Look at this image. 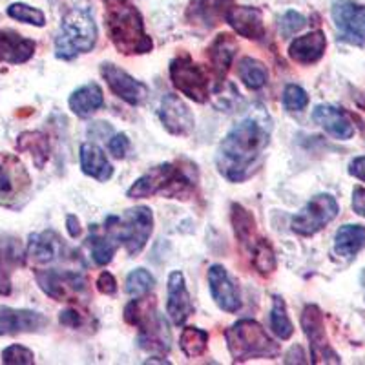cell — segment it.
<instances>
[{
  "label": "cell",
  "mask_w": 365,
  "mask_h": 365,
  "mask_svg": "<svg viewBox=\"0 0 365 365\" xmlns=\"http://www.w3.org/2000/svg\"><path fill=\"white\" fill-rule=\"evenodd\" d=\"M97 31L93 11L88 8H71L61 21L55 37V57L61 61H73L79 55L96 48Z\"/></svg>",
  "instance_id": "5b68a950"
},
{
  "label": "cell",
  "mask_w": 365,
  "mask_h": 365,
  "mask_svg": "<svg viewBox=\"0 0 365 365\" xmlns=\"http://www.w3.org/2000/svg\"><path fill=\"white\" fill-rule=\"evenodd\" d=\"M81 170L97 181H108L113 175V166L108 161L104 150L93 143H84L81 146Z\"/></svg>",
  "instance_id": "d4e9b609"
},
{
  "label": "cell",
  "mask_w": 365,
  "mask_h": 365,
  "mask_svg": "<svg viewBox=\"0 0 365 365\" xmlns=\"http://www.w3.org/2000/svg\"><path fill=\"white\" fill-rule=\"evenodd\" d=\"M309 96L307 91L303 90L298 84H289L283 91V108L287 112H302L307 108Z\"/></svg>",
  "instance_id": "74e56055"
},
{
  "label": "cell",
  "mask_w": 365,
  "mask_h": 365,
  "mask_svg": "<svg viewBox=\"0 0 365 365\" xmlns=\"http://www.w3.org/2000/svg\"><path fill=\"white\" fill-rule=\"evenodd\" d=\"M86 241L88 247H90L91 257H93L96 265L99 267L108 265L113 259V256H115L117 249H119V243H117L106 230L99 232L97 225L90 227V237H88Z\"/></svg>",
  "instance_id": "f546056e"
},
{
  "label": "cell",
  "mask_w": 365,
  "mask_h": 365,
  "mask_svg": "<svg viewBox=\"0 0 365 365\" xmlns=\"http://www.w3.org/2000/svg\"><path fill=\"white\" fill-rule=\"evenodd\" d=\"M230 8H232V0H192L188 19L210 29L223 21Z\"/></svg>",
  "instance_id": "484cf974"
},
{
  "label": "cell",
  "mask_w": 365,
  "mask_h": 365,
  "mask_svg": "<svg viewBox=\"0 0 365 365\" xmlns=\"http://www.w3.org/2000/svg\"><path fill=\"white\" fill-rule=\"evenodd\" d=\"M6 13H8V17H11L13 21L37 26V28H44L46 26L44 11H41L38 8H34V6L24 4V2H15V4L9 6Z\"/></svg>",
  "instance_id": "8d00e7d4"
},
{
  "label": "cell",
  "mask_w": 365,
  "mask_h": 365,
  "mask_svg": "<svg viewBox=\"0 0 365 365\" xmlns=\"http://www.w3.org/2000/svg\"><path fill=\"white\" fill-rule=\"evenodd\" d=\"M126 324L139 329L137 344L146 353L166 354L172 347V334L166 319L155 309V299L148 296L135 298L125 307Z\"/></svg>",
  "instance_id": "277c9868"
},
{
  "label": "cell",
  "mask_w": 365,
  "mask_h": 365,
  "mask_svg": "<svg viewBox=\"0 0 365 365\" xmlns=\"http://www.w3.org/2000/svg\"><path fill=\"white\" fill-rule=\"evenodd\" d=\"M26 257L28 254L17 237H0V296L11 294V272L24 265Z\"/></svg>",
  "instance_id": "d6986e66"
},
{
  "label": "cell",
  "mask_w": 365,
  "mask_h": 365,
  "mask_svg": "<svg viewBox=\"0 0 365 365\" xmlns=\"http://www.w3.org/2000/svg\"><path fill=\"white\" fill-rule=\"evenodd\" d=\"M338 212H340L338 201L334 200L331 194L314 195V197H311V201L292 217V232L305 237L314 236L319 230H324L331 221L336 220Z\"/></svg>",
  "instance_id": "9c48e42d"
},
{
  "label": "cell",
  "mask_w": 365,
  "mask_h": 365,
  "mask_svg": "<svg viewBox=\"0 0 365 365\" xmlns=\"http://www.w3.org/2000/svg\"><path fill=\"white\" fill-rule=\"evenodd\" d=\"M305 24H307V19L303 17L302 13L292 11V9L291 11H287L282 17V21H279V31H282V37L283 38L294 37L298 31H302V29L305 28Z\"/></svg>",
  "instance_id": "60d3db41"
},
{
  "label": "cell",
  "mask_w": 365,
  "mask_h": 365,
  "mask_svg": "<svg viewBox=\"0 0 365 365\" xmlns=\"http://www.w3.org/2000/svg\"><path fill=\"white\" fill-rule=\"evenodd\" d=\"M11 166L0 161V205H6L8 200H15L19 194V188L15 185L17 178H13V172L9 170Z\"/></svg>",
  "instance_id": "ab89813d"
},
{
  "label": "cell",
  "mask_w": 365,
  "mask_h": 365,
  "mask_svg": "<svg viewBox=\"0 0 365 365\" xmlns=\"http://www.w3.org/2000/svg\"><path fill=\"white\" fill-rule=\"evenodd\" d=\"M208 345V332L197 327H185L179 338V347L188 358H197L205 354Z\"/></svg>",
  "instance_id": "836d02e7"
},
{
  "label": "cell",
  "mask_w": 365,
  "mask_h": 365,
  "mask_svg": "<svg viewBox=\"0 0 365 365\" xmlns=\"http://www.w3.org/2000/svg\"><path fill=\"white\" fill-rule=\"evenodd\" d=\"M66 227H68V234H70L71 237H79L81 236V223L79 220H77V216H73V214H70V216H66Z\"/></svg>",
  "instance_id": "7dc6e473"
},
{
  "label": "cell",
  "mask_w": 365,
  "mask_h": 365,
  "mask_svg": "<svg viewBox=\"0 0 365 365\" xmlns=\"http://www.w3.org/2000/svg\"><path fill=\"white\" fill-rule=\"evenodd\" d=\"M104 230L125 247L130 257L143 252L154 230V214L148 207H135L126 210L123 216H110L104 221Z\"/></svg>",
  "instance_id": "52a82bcc"
},
{
  "label": "cell",
  "mask_w": 365,
  "mask_h": 365,
  "mask_svg": "<svg viewBox=\"0 0 365 365\" xmlns=\"http://www.w3.org/2000/svg\"><path fill=\"white\" fill-rule=\"evenodd\" d=\"M270 329L279 340H289L294 334V325L287 314V303L282 296H274L272 309H270Z\"/></svg>",
  "instance_id": "d6a6232c"
},
{
  "label": "cell",
  "mask_w": 365,
  "mask_h": 365,
  "mask_svg": "<svg viewBox=\"0 0 365 365\" xmlns=\"http://www.w3.org/2000/svg\"><path fill=\"white\" fill-rule=\"evenodd\" d=\"M225 21L237 35L249 41H262L265 37L262 9L250 8V6H232L225 15Z\"/></svg>",
  "instance_id": "ac0fdd59"
},
{
  "label": "cell",
  "mask_w": 365,
  "mask_h": 365,
  "mask_svg": "<svg viewBox=\"0 0 365 365\" xmlns=\"http://www.w3.org/2000/svg\"><path fill=\"white\" fill-rule=\"evenodd\" d=\"M37 44L28 37H22L15 29H0V63L24 64L35 55Z\"/></svg>",
  "instance_id": "44dd1931"
},
{
  "label": "cell",
  "mask_w": 365,
  "mask_h": 365,
  "mask_svg": "<svg viewBox=\"0 0 365 365\" xmlns=\"http://www.w3.org/2000/svg\"><path fill=\"white\" fill-rule=\"evenodd\" d=\"M353 210L358 216L365 217V188L356 187L353 190Z\"/></svg>",
  "instance_id": "f6af8a7d"
},
{
  "label": "cell",
  "mask_w": 365,
  "mask_h": 365,
  "mask_svg": "<svg viewBox=\"0 0 365 365\" xmlns=\"http://www.w3.org/2000/svg\"><path fill=\"white\" fill-rule=\"evenodd\" d=\"M108 150L113 158L117 159L126 158V154H128V150H130L128 135H126V133H115V135L108 141Z\"/></svg>",
  "instance_id": "b9f144b4"
},
{
  "label": "cell",
  "mask_w": 365,
  "mask_h": 365,
  "mask_svg": "<svg viewBox=\"0 0 365 365\" xmlns=\"http://www.w3.org/2000/svg\"><path fill=\"white\" fill-rule=\"evenodd\" d=\"M237 75H240L241 83L245 84L249 90H259L269 81V71H267L265 64L252 57L241 58L240 64H237Z\"/></svg>",
  "instance_id": "1f68e13d"
},
{
  "label": "cell",
  "mask_w": 365,
  "mask_h": 365,
  "mask_svg": "<svg viewBox=\"0 0 365 365\" xmlns=\"http://www.w3.org/2000/svg\"><path fill=\"white\" fill-rule=\"evenodd\" d=\"M166 312L170 316L174 325H185L188 318L194 314V303H192L190 292L185 283V276L179 270L168 276V287H166Z\"/></svg>",
  "instance_id": "2e32d148"
},
{
  "label": "cell",
  "mask_w": 365,
  "mask_h": 365,
  "mask_svg": "<svg viewBox=\"0 0 365 365\" xmlns=\"http://www.w3.org/2000/svg\"><path fill=\"white\" fill-rule=\"evenodd\" d=\"M349 174L365 182V155L351 161V165H349Z\"/></svg>",
  "instance_id": "bcb514c9"
},
{
  "label": "cell",
  "mask_w": 365,
  "mask_h": 365,
  "mask_svg": "<svg viewBox=\"0 0 365 365\" xmlns=\"http://www.w3.org/2000/svg\"><path fill=\"white\" fill-rule=\"evenodd\" d=\"M41 291L55 302H73L88 291V282L81 272L73 270L41 269L35 270Z\"/></svg>",
  "instance_id": "30bf717a"
},
{
  "label": "cell",
  "mask_w": 365,
  "mask_h": 365,
  "mask_svg": "<svg viewBox=\"0 0 365 365\" xmlns=\"http://www.w3.org/2000/svg\"><path fill=\"white\" fill-rule=\"evenodd\" d=\"M58 319H61V324L71 329H77L83 324V318H81V314L75 311V309H66V311H63L58 314Z\"/></svg>",
  "instance_id": "ee69618b"
},
{
  "label": "cell",
  "mask_w": 365,
  "mask_h": 365,
  "mask_svg": "<svg viewBox=\"0 0 365 365\" xmlns=\"http://www.w3.org/2000/svg\"><path fill=\"white\" fill-rule=\"evenodd\" d=\"M104 21L110 41L123 55H145L152 51L154 42L145 31L141 11L130 0H103Z\"/></svg>",
  "instance_id": "7a4b0ae2"
},
{
  "label": "cell",
  "mask_w": 365,
  "mask_h": 365,
  "mask_svg": "<svg viewBox=\"0 0 365 365\" xmlns=\"http://www.w3.org/2000/svg\"><path fill=\"white\" fill-rule=\"evenodd\" d=\"M365 247L364 225H344L334 236V252L340 257L351 259Z\"/></svg>",
  "instance_id": "f1b7e54d"
},
{
  "label": "cell",
  "mask_w": 365,
  "mask_h": 365,
  "mask_svg": "<svg viewBox=\"0 0 365 365\" xmlns=\"http://www.w3.org/2000/svg\"><path fill=\"white\" fill-rule=\"evenodd\" d=\"M170 79L172 84L181 91L182 96L194 103H207L210 93V81L208 73L192 61L188 53H181L170 63Z\"/></svg>",
  "instance_id": "ba28073f"
},
{
  "label": "cell",
  "mask_w": 365,
  "mask_h": 365,
  "mask_svg": "<svg viewBox=\"0 0 365 365\" xmlns=\"http://www.w3.org/2000/svg\"><path fill=\"white\" fill-rule=\"evenodd\" d=\"M101 75L106 81L110 90L130 106H139L148 97V86L141 81H137L135 77H132L128 71H125L117 64L103 63L101 64Z\"/></svg>",
  "instance_id": "4fadbf2b"
},
{
  "label": "cell",
  "mask_w": 365,
  "mask_h": 365,
  "mask_svg": "<svg viewBox=\"0 0 365 365\" xmlns=\"http://www.w3.org/2000/svg\"><path fill=\"white\" fill-rule=\"evenodd\" d=\"M155 278L146 269H135L128 274L126 278V294L132 298H141V296H148L154 291Z\"/></svg>",
  "instance_id": "d590c367"
},
{
  "label": "cell",
  "mask_w": 365,
  "mask_h": 365,
  "mask_svg": "<svg viewBox=\"0 0 365 365\" xmlns=\"http://www.w3.org/2000/svg\"><path fill=\"white\" fill-rule=\"evenodd\" d=\"M325 48H327V38L324 31H311L291 42L289 57L299 64H316L325 55Z\"/></svg>",
  "instance_id": "603a6c76"
},
{
  "label": "cell",
  "mask_w": 365,
  "mask_h": 365,
  "mask_svg": "<svg viewBox=\"0 0 365 365\" xmlns=\"http://www.w3.org/2000/svg\"><path fill=\"white\" fill-rule=\"evenodd\" d=\"M252 265L262 276H270L276 270V256L267 240H257L252 247Z\"/></svg>",
  "instance_id": "e575fe53"
},
{
  "label": "cell",
  "mask_w": 365,
  "mask_h": 365,
  "mask_svg": "<svg viewBox=\"0 0 365 365\" xmlns=\"http://www.w3.org/2000/svg\"><path fill=\"white\" fill-rule=\"evenodd\" d=\"M159 119H161L166 132L172 133V135L187 137L195 128L194 113L185 104V101L174 93H166L163 97L161 106H159Z\"/></svg>",
  "instance_id": "9a60e30c"
},
{
  "label": "cell",
  "mask_w": 365,
  "mask_h": 365,
  "mask_svg": "<svg viewBox=\"0 0 365 365\" xmlns=\"http://www.w3.org/2000/svg\"><path fill=\"white\" fill-rule=\"evenodd\" d=\"M197 185V175L188 174L179 163H163V165L150 168L146 174L133 182L126 195L130 200H145L152 195H165V197H187L194 192Z\"/></svg>",
  "instance_id": "3957f363"
},
{
  "label": "cell",
  "mask_w": 365,
  "mask_h": 365,
  "mask_svg": "<svg viewBox=\"0 0 365 365\" xmlns=\"http://www.w3.org/2000/svg\"><path fill=\"white\" fill-rule=\"evenodd\" d=\"M272 123L267 113L249 115L230 128L217 148V170L225 179L241 182L259 168L270 143Z\"/></svg>",
  "instance_id": "6da1fadb"
},
{
  "label": "cell",
  "mask_w": 365,
  "mask_h": 365,
  "mask_svg": "<svg viewBox=\"0 0 365 365\" xmlns=\"http://www.w3.org/2000/svg\"><path fill=\"white\" fill-rule=\"evenodd\" d=\"M237 51V42L234 41V37L230 34H221L214 38L210 46H208L207 55L208 61H210V70L212 73L216 75V79L223 81L225 75L228 73L230 66H232V61L236 57Z\"/></svg>",
  "instance_id": "cb8c5ba5"
},
{
  "label": "cell",
  "mask_w": 365,
  "mask_h": 365,
  "mask_svg": "<svg viewBox=\"0 0 365 365\" xmlns=\"http://www.w3.org/2000/svg\"><path fill=\"white\" fill-rule=\"evenodd\" d=\"M17 150L22 154H29L34 159L35 168L42 170L50 159V141L44 132L31 130V132H22L17 137Z\"/></svg>",
  "instance_id": "83f0119b"
},
{
  "label": "cell",
  "mask_w": 365,
  "mask_h": 365,
  "mask_svg": "<svg viewBox=\"0 0 365 365\" xmlns=\"http://www.w3.org/2000/svg\"><path fill=\"white\" fill-rule=\"evenodd\" d=\"M302 327L311 347L312 364H341L325 332L324 312L318 305H305L302 312Z\"/></svg>",
  "instance_id": "8fae6325"
},
{
  "label": "cell",
  "mask_w": 365,
  "mask_h": 365,
  "mask_svg": "<svg viewBox=\"0 0 365 365\" xmlns=\"http://www.w3.org/2000/svg\"><path fill=\"white\" fill-rule=\"evenodd\" d=\"M2 364L6 365H34L35 354L28 347L13 344L2 351Z\"/></svg>",
  "instance_id": "f35d334b"
},
{
  "label": "cell",
  "mask_w": 365,
  "mask_h": 365,
  "mask_svg": "<svg viewBox=\"0 0 365 365\" xmlns=\"http://www.w3.org/2000/svg\"><path fill=\"white\" fill-rule=\"evenodd\" d=\"M232 227L241 245H247L250 249L257 241L256 220L245 207H241L237 203L232 205Z\"/></svg>",
  "instance_id": "4dcf8cb0"
},
{
  "label": "cell",
  "mask_w": 365,
  "mask_h": 365,
  "mask_svg": "<svg viewBox=\"0 0 365 365\" xmlns=\"http://www.w3.org/2000/svg\"><path fill=\"white\" fill-rule=\"evenodd\" d=\"M303 353L302 349L299 347H292L289 353H287V358H285V364H305L307 360H303Z\"/></svg>",
  "instance_id": "c3c4849f"
},
{
  "label": "cell",
  "mask_w": 365,
  "mask_h": 365,
  "mask_svg": "<svg viewBox=\"0 0 365 365\" xmlns=\"http://www.w3.org/2000/svg\"><path fill=\"white\" fill-rule=\"evenodd\" d=\"M208 287L212 299L225 312H237L241 309L240 291L236 283L230 279L227 269L221 265H212L208 269Z\"/></svg>",
  "instance_id": "e0dca14e"
},
{
  "label": "cell",
  "mask_w": 365,
  "mask_h": 365,
  "mask_svg": "<svg viewBox=\"0 0 365 365\" xmlns=\"http://www.w3.org/2000/svg\"><path fill=\"white\" fill-rule=\"evenodd\" d=\"M331 15L340 41L353 46L365 44V6L354 0H334Z\"/></svg>",
  "instance_id": "7c38bea8"
},
{
  "label": "cell",
  "mask_w": 365,
  "mask_h": 365,
  "mask_svg": "<svg viewBox=\"0 0 365 365\" xmlns=\"http://www.w3.org/2000/svg\"><path fill=\"white\" fill-rule=\"evenodd\" d=\"M68 104H70V110L77 117H86L93 115L99 108H103L104 104V93L103 88L96 83L84 84V86L77 88L68 99Z\"/></svg>",
  "instance_id": "4316f807"
},
{
  "label": "cell",
  "mask_w": 365,
  "mask_h": 365,
  "mask_svg": "<svg viewBox=\"0 0 365 365\" xmlns=\"http://www.w3.org/2000/svg\"><path fill=\"white\" fill-rule=\"evenodd\" d=\"M97 291L104 296H113L117 292V282L110 272H101V276L97 278Z\"/></svg>",
  "instance_id": "7bdbcfd3"
},
{
  "label": "cell",
  "mask_w": 365,
  "mask_h": 365,
  "mask_svg": "<svg viewBox=\"0 0 365 365\" xmlns=\"http://www.w3.org/2000/svg\"><path fill=\"white\" fill-rule=\"evenodd\" d=\"M50 324L42 312L29 309H13L0 305V336H17L44 331Z\"/></svg>",
  "instance_id": "5bb4252c"
},
{
  "label": "cell",
  "mask_w": 365,
  "mask_h": 365,
  "mask_svg": "<svg viewBox=\"0 0 365 365\" xmlns=\"http://www.w3.org/2000/svg\"><path fill=\"white\" fill-rule=\"evenodd\" d=\"M227 347L234 361H249L257 358H276L279 345L267 334L256 319H240L225 332Z\"/></svg>",
  "instance_id": "8992f818"
},
{
  "label": "cell",
  "mask_w": 365,
  "mask_h": 365,
  "mask_svg": "<svg viewBox=\"0 0 365 365\" xmlns=\"http://www.w3.org/2000/svg\"><path fill=\"white\" fill-rule=\"evenodd\" d=\"M312 119L316 125H319L329 135L340 141H349L354 135V126L347 113L341 108L331 106V104H319L312 112Z\"/></svg>",
  "instance_id": "7402d4cb"
},
{
  "label": "cell",
  "mask_w": 365,
  "mask_h": 365,
  "mask_svg": "<svg viewBox=\"0 0 365 365\" xmlns=\"http://www.w3.org/2000/svg\"><path fill=\"white\" fill-rule=\"evenodd\" d=\"M64 243L63 237L58 236L55 230H44V232L29 234L26 254L31 262L38 265H48V263L57 262L63 256Z\"/></svg>",
  "instance_id": "ffe728a7"
}]
</instances>
